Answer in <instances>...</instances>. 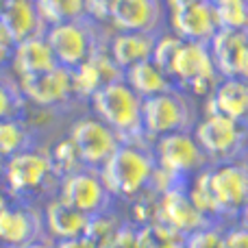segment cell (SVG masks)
Here are the masks:
<instances>
[{
    "instance_id": "6da1fadb",
    "label": "cell",
    "mask_w": 248,
    "mask_h": 248,
    "mask_svg": "<svg viewBox=\"0 0 248 248\" xmlns=\"http://www.w3.org/2000/svg\"><path fill=\"white\" fill-rule=\"evenodd\" d=\"M157 174V161L153 150H146L140 141H122L118 150L100 168L107 189L111 196L133 198L144 189L153 187Z\"/></svg>"
},
{
    "instance_id": "7a4b0ae2",
    "label": "cell",
    "mask_w": 248,
    "mask_h": 248,
    "mask_svg": "<svg viewBox=\"0 0 248 248\" xmlns=\"http://www.w3.org/2000/svg\"><path fill=\"white\" fill-rule=\"evenodd\" d=\"M96 118H100L107 126H111L122 141L146 140L141 126V98L124 78L103 85L90 98Z\"/></svg>"
},
{
    "instance_id": "3957f363",
    "label": "cell",
    "mask_w": 248,
    "mask_h": 248,
    "mask_svg": "<svg viewBox=\"0 0 248 248\" xmlns=\"http://www.w3.org/2000/svg\"><path fill=\"white\" fill-rule=\"evenodd\" d=\"M168 74H170L176 90L189 92L196 96H209V92L222 78L216 68L209 44L185 42V39L176 50Z\"/></svg>"
},
{
    "instance_id": "277c9868",
    "label": "cell",
    "mask_w": 248,
    "mask_h": 248,
    "mask_svg": "<svg viewBox=\"0 0 248 248\" xmlns=\"http://www.w3.org/2000/svg\"><path fill=\"white\" fill-rule=\"evenodd\" d=\"M194 137L205 150L209 163L240 161L248 148V124L218 113H207L201 122L194 124Z\"/></svg>"
},
{
    "instance_id": "5b68a950",
    "label": "cell",
    "mask_w": 248,
    "mask_h": 248,
    "mask_svg": "<svg viewBox=\"0 0 248 248\" xmlns=\"http://www.w3.org/2000/svg\"><path fill=\"white\" fill-rule=\"evenodd\" d=\"M153 155L159 170L179 181L209 166L205 150L201 148L194 133L187 131H174L153 140Z\"/></svg>"
},
{
    "instance_id": "8992f818",
    "label": "cell",
    "mask_w": 248,
    "mask_h": 248,
    "mask_svg": "<svg viewBox=\"0 0 248 248\" xmlns=\"http://www.w3.org/2000/svg\"><path fill=\"white\" fill-rule=\"evenodd\" d=\"M192 107L181 90H170L157 96H148L141 103V126L146 140H157L174 131H189Z\"/></svg>"
},
{
    "instance_id": "52a82bcc",
    "label": "cell",
    "mask_w": 248,
    "mask_h": 248,
    "mask_svg": "<svg viewBox=\"0 0 248 248\" xmlns=\"http://www.w3.org/2000/svg\"><path fill=\"white\" fill-rule=\"evenodd\" d=\"M92 22L94 20H90V17H81V20L48 26L46 39L50 44L59 65H63L68 70H77L98 48H103L96 42V31Z\"/></svg>"
},
{
    "instance_id": "ba28073f",
    "label": "cell",
    "mask_w": 248,
    "mask_h": 248,
    "mask_svg": "<svg viewBox=\"0 0 248 248\" xmlns=\"http://www.w3.org/2000/svg\"><path fill=\"white\" fill-rule=\"evenodd\" d=\"M209 192L218 216L242 214L248 205V166L244 161H227L205 168Z\"/></svg>"
},
{
    "instance_id": "9c48e42d",
    "label": "cell",
    "mask_w": 248,
    "mask_h": 248,
    "mask_svg": "<svg viewBox=\"0 0 248 248\" xmlns=\"http://www.w3.org/2000/svg\"><path fill=\"white\" fill-rule=\"evenodd\" d=\"M70 140L77 146L85 168H103L122 144V137L100 118H81L70 126Z\"/></svg>"
},
{
    "instance_id": "30bf717a",
    "label": "cell",
    "mask_w": 248,
    "mask_h": 248,
    "mask_svg": "<svg viewBox=\"0 0 248 248\" xmlns=\"http://www.w3.org/2000/svg\"><path fill=\"white\" fill-rule=\"evenodd\" d=\"M4 183L7 189L16 196L37 192L46 185V181L55 174L50 153H42L35 148H26L4 161Z\"/></svg>"
},
{
    "instance_id": "8fae6325",
    "label": "cell",
    "mask_w": 248,
    "mask_h": 248,
    "mask_svg": "<svg viewBox=\"0 0 248 248\" xmlns=\"http://www.w3.org/2000/svg\"><path fill=\"white\" fill-rule=\"evenodd\" d=\"M157 222L174 229V231L189 235L198 229L214 224L196 205H194L189 189L181 185V181H174L168 185L157 201Z\"/></svg>"
},
{
    "instance_id": "7c38bea8",
    "label": "cell",
    "mask_w": 248,
    "mask_h": 248,
    "mask_svg": "<svg viewBox=\"0 0 248 248\" xmlns=\"http://www.w3.org/2000/svg\"><path fill=\"white\" fill-rule=\"evenodd\" d=\"M59 198H63L77 209L85 211L87 216H96L109 209L111 192L107 189L100 172L96 174L92 168H81L77 172L61 176Z\"/></svg>"
},
{
    "instance_id": "4fadbf2b",
    "label": "cell",
    "mask_w": 248,
    "mask_h": 248,
    "mask_svg": "<svg viewBox=\"0 0 248 248\" xmlns=\"http://www.w3.org/2000/svg\"><path fill=\"white\" fill-rule=\"evenodd\" d=\"M17 90L29 103L37 105V107L63 105L74 96L72 70L63 68V65H55L46 72L17 77Z\"/></svg>"
},
{
    "instance_id": "5bb4252c",
    "label": "cell",
    "mask_w": 248,
    "mask_h": 248,
    "mask_svg": "<svg viewBox=\"0 0 248 248\" xmlns=\"http://www.w3.org/2000/svg\"><path fill=\"white\" fill-rule=\"evenodd\" d=\"M170 26L172 33L179 35L185 42L209 44L214 35L220 31L214 0H198V2L170 9Z\"/></svg>"
},
{
    "instance_id": "9a60e30c",
    "label": "cell",
    "mask_w": 248,
    "mask_h": 248,
    "mask_svg": "<svg viewBox=\"0 0 248 248\" xmlns=\"http://www.w3.org/2000/svg\"><path fill=\"white\" fill-rule=\"evenodd\" d=\"M209 48L220 77L248 78V31L220 29Z\"/></svg>"
},
{
    "instance_id": "2e32d148",
    "label": "cell",
    "mask_w": 248,
    "mask_h": 248,
    "mask_svg": "<svg viewBox=\"0 0 248 248\" xmlns=\"http://www.w3.org/2000/svg\"><path fill=\"white\" fill-rule=\"evenodd\" d=\"M163 20L161 0H111L109 24L116 31L157 33Z\"/></svg>"
},
{
    "instance_id": "e0dca14e",
    "label": "cell",
    "mask_w": 248,
    "mask_h": 248,
    "mask_svg": "<svg viewBox=\"0 0 248 248\" xmlns=\"http://www.w3.org/2000/svg\"><path fill=\"white\" fill-rule=\"evenodd\" d=\"M44 218L29 207H0V246L22 248L42 237Z\"/></svg>"
},
{
    "instance_id": "ac0fdd59",
    "label": "cell",
    "mask_w": 248,
    "mask_h": 248,
    "mask_svg": "<svg viewBox=\"0 0 248 248\" xmlns=\"http://www.w3.org/2000/svg\"><path fill=\"white\" fill-rule=\"evenodd\" d=\"M118 78H124V70L111 59L107 48H98L85 63L72 70L74 96L92 98L103 85L118 81Z\"/></svg>"
},
{
    "instance_id": "d6986e66",
    "label": "cell",
    "mask_w": 248,
    "mask_h": 248,
    "mask_svg": "<svg viewBox=\"0 0 248 248\" xmlns=\"http://www.w3.org/2000/svg\"><path fill=\"white\" fill-rule=\"evenodd\" d=\"M207 113L248 124V78H220L205 103Z\"/></svg>"
},
{
    "instance_id": "ffe728a7",
    "label": "cell",
    "mask_w": 248,
    "mask_h": 248,
    "mask_svg": "<svg viewBox=\"0 0 248 248\" xmlns=\"http://www.w3.org/2000/svg\"><path fill=\"white\" fill-rule=\"evenodd\" d=\"M7 33L13 42H24L29 37L46 35L48 24L37 7V0H9L4 13L0 16Z\"/></svg>"
},
{
    "instance_id": "44dd1931",
    "label": "cell",
    "mask_w": 248,
    "mask_h": 248,
    "mask_svg": "<svg viewBox=\"0 0 248 248\" xmlns=\"http://www.w3.org/2000/svg\"><path fill=\"white\" fill-rule=\"evenodd\" d=\"M90 218L92 216L72 207L63 198H52L44 211V224H46L50 237L57 242L85 235L87 227H90Z\"/></svg>"
},
{
    "instance_id": "7402d4cb",
    "label": "cell",
    "mask_w": 248,
    "mask_h": 248,
    "mask_svg": "<svg viewBox=\"0 0 248 248\" xmlns=\"http://www.w3.org/2000/svg\"><path fill=\"white\" fill-rule=\"evenodd\" d=\"M57 57L52 52L50 44H48L46 35H37V37H29L24 42H17L11 55V68L16 77H26V74H37L46 72V70L55 68Z\"/></svg>"
},
{
    "instance_id": "603a6c76",
    "label": "cell",
    "mask_w": 248,
    "mask_h": 248,
    "mask_svg": "<svg viewBox=\"0 0 248 248\" xmlns=\"http://www.w3.org/2000/svg\"><path fill=\"white\" fill-rule=\"evenodd\" d=\"M155 42L157 35L155 33H135V31H116L111 37L107 50L111 59L120 65L122 70L131 68V65L140 63V61L153 59Z\"/></svg>"
},
{
    "instance_id": "cb8c5ba5",
    "label": "cell",
    "mask_w": 248,
    "mask_h": 248,
    "mask_svg": "<svg viewBox=\"0 0 248 248\" xmlns=\"http://www.w3.org/2000/svg\"><path fill=\"white\" fill-rule=\"evenodd\" d=\"M124 81H126L141 98H148V96H157V94H163V92L174 90V83H172L170 74L159 63H155L153 59L140 61V63L126 68L124 70Z\"/></svg>"
},
{
    "instance_id": "d4e9b609",
    "label": "cell",
    "mask_w": 248,
    "mask_h": 248,
    "mask_svg": "<svg viewBox=\"0 0 248 248\" xmlns=\"http://www.w3.org/2000/svg\"><path fill=\"white\" fill-rule=\"evenodd\" d=\"M48 26L87 17V0H37Z\"/></svg>"
},
{
    "instance_id": "484cf974",
    "label": "cell",
    "mask_w": 248,
    "mask_h": 248,
    "mask_svg": "<svg viewBox=\"0 0 248 248\" xmlns=\"http://www.w3.org/2000/svg\"><path fill=\"white\" fill-rule=\"evenodd\" d=\"M31 144V133L17 118L0 120V159L7 161L9 157L26 150Z\"/></svg>"
},
{
    "instance_id": "4316f807",
    "label": "cell",
    "mask_w": 248,
    "mask_h": 248,
    "mask_svg": "<svg viewBox=\"0 0 248 248\" xmlns=\"http://www.w3.org/2000/svg\"><path fill=\"white\" fill-rule=\"evenodd\" d=\"M185 237L187 235L157 222V220L140 227L141 248H185Z\"/></svg>"
},
{
    "instance_id": "83f0119b",
    "label": "cell",
    "mask_w": 248,
    "mask_h": 248,
    "mask_svg": "<svg viewBox=\"0 0 248 248\" xmlns=\"http://www.w3.org/2000/svg\"><path fill=\"white\" fill-rule=\"evenodd\" d=\"M220 29L248 31V0H214Z\"/></svg>"
},
{
    "instance_id": "f1b7e54d",
    "label": "cell",
    "mask_w": 248,
    "mask_h": 248,
    "mask_svg": "<svg viewBox=\"0 0 248 248\" xmlns=\"http://www.w3.org/2000/svg\"><path fill=\"white\" fill-rule=\"evenodd\" d=\"M50 159H52V166H55V174H59V176H65V174H70V172H77V170H81V168H85L81 161V155H78L77 146L72 144L70 137L57 141V146L50 153Z\"/></svg>"
},
{
    "instance_id": "f546056e",
    "label": "cell",
    "mask_w": 248,
    "mask_h": 248,
    "mask_svg": "<svg viewBox=\"0 0 248 248\" xmlns=\"http://www.w3.org/2000/svg\"><path fill=\"white\" fill-rule=\"evenodd\" d=\"M181 44H183V39L179 37V35L170 33V35H159L157 42H155V50H153V61L155 63H159L163 70H170L172 65V59H174L176 50L181 48Z\"/></svg>"
},
{
    "instance_id": "4dcf8cb0",
    "label": "cell",
    "mask_w": 248,
    "mask_h": 248,
    "mask_svg": "<svg viewBox=\"0 0 248 248\" xmlns=\"http://www.w3.org/2000/svg\"><path fill=\"white\" fill-rule=\"evenodd\" d=\"M222 237L224 231L214 224H207L185 237V248H222Z\"/></svg>"
},
{
    "instance_id": "1f68e13d",
    "label": "cell",
    "mask_w": 248,
    "mask_h": 248,
    "mask_svg": "<svg viewBox=\"0 0 248 248\" xmlns=\"http://www.w3.org/2000/svg\"><path fill=\"white\" fill-rule=\"evenodd\" d=\"M100 248H141L140 240V229L133 224H120L116 233L107 237L105 242L98 244Z\"/></svg>"
},
{
    "instance_id": "d6a6232c",
    "label": "cell",
    "mask_w": 248,
    "mask_h": 248,
    "mask_svg": "<svg viewBox=\"0 0 248 248\" xmlns=\"http://www.w3.org/2000/svg\"><path fill=\"white\" fill-rule=\"evenodd\" d=\"M120 220L113 218V216H107V211H103V214H96L90 218V227H87V233L85 235H90L94 242H105L111 233L118 231V227H120Z\"/></svg>"
},
{
    "instance_id": "836d02e7",
    "label": "cell",
    "mask_w": 248,
    "mask_h": 248,
    "mask_svg": "<svg viewBox=\"0 0 248 248\" xmlns=\"http://www.w3.org/2000/svg\"><path fill=\"white\" fill-rule=\"evenodd\" d=\"M22 98L24 96L20 94V90H13L9 83L0 81V120L16 118V111L20 109Z\"/></svg>"
},
{
    "instance_id": "e575fe53",
    "label": "cell",
    "mask_w": 248,
    "mask_h": 248,
    "mask_svg": "<svg viewBox=\"0 0 248 248\" xmlns=\"http://www.w3.org/2000/svg\"><path fill=\"white\" fill-rule=\"evenodd\" d=\"M222 248H248V229L244 227V224L224 231Z\"/></svg>"
},
{
    "instance_id": "d590c367",
    "label": "cell",
    "mask_w": 248,
    "mask_h": 248,
    "mask_svg": "<svg viewBox=\"0 0 248 248\" xmlns=\"http://www.w3.org/2000/svg\"><path fill=\"white\" fill-rule=\"evenodd\" d=\"M13 48H16V42L11 39V35L7 33V29H4V24L0 22V65L11 61Z\"/></svg>"
},
{
    "instance_id": "8d00e7d4",
    "label": "cell",
    "mask_w": 248,
    "mask_h": 248,
    "mask_svg": "<svg viewBox=\"0 0 248 248\" xmlns=\"http://www.w3.org/2000/svg\"><path fill=\"white\" fill-rule=\"evenodd\" d=\"M57 248H100V246H98V242H94L90 235H78V237H70V240L57 242Z\"/></svg>"
},
{
    "instance_id": "74e56055",
    "label": "cell",
    "mask_w": 248,
    "mask_h": 248,
    "mask_svg": "<svg viewBox=\"0 0 248 248\" xmlns=\"http://www.w3.org/2000/svg\"><path fill=\"white\" fill-rule=\"evenodd\" d=\"M22 248H57V244H52V242H46V240H35V242H31V244H26V246H22Z\"/></svg>"
},
{
    "instance_id": "f35d334b",
    "label": "cell",
    "mask_w": 248,
    "mask_h": 248,
    "mask_svg": "<svg viewBox=\"0 0 248 248\" xmlns=\"http://www.w3.org/2000/svg\"><path fill=\"white\" fill-rule=\"evenodd\" d=\"M189 2H198V0H166L168 9H176V7H181V4H189Z\"/></svg>"
},
{
    "instance_id": "ab89813d",
    "label": "cell",
    "mask_w": 248,
    "mask_h": 248,
    "mask_svg": "<svg viewBox=\"0 0 248 248\" xmlns=\"http://www.w3.org/2000/svg\"><path fill=\"white\" fill-rule=\"evenodd\" d=\"M4 205H7V196H4V187L0 183V207H4Z\"/></svg>"
},
{
    "instance_id": "60d3db41",
    "label": "cell",
    "mask_w": 248,
    "mask_h": 248,
    "mask_svg": "<svg viewBox=\"0 0 248 248\" xmlns=\"http://www.w3.org/2000/svg\"><path fill=\"white\" fill-rule=\"evenodd\" d=\"M242 218H244V227L248 229V205L244 207V211H242Z\"/></svg>"
},
{
    "instance_id": "b9f144b4",
    "label": "cell",
    "mask_w": 248,
    "mask_h": 248,
    "mask_svg": "<svg viewBox=\"0 0 248 248\" xmlns=\"http://www.w3.org/2000/svg\"><path fill=\"white\" fill-rule=\"evenodd\" d=\"M7 4H9V0H0V16L4 13V9H7Z\"/></svg>"
},
{
    "instance_id": "7bdbcfd3",
    "label": "cell",
    "mask_w": 248,
    "mask_h": 248,
    "mask_svg": "<svg viewBox=\"0 0 248 248\" xmlns=\"http://www.w3.org/2000/svg\"><path fill=\"white\" fill-rule=\"evenodd\" d=\"M105 2H111V0H105Z\"/></svg>"
},
{
    "instance_id": "ee69618b",
    "label": "cell",
    "mask_w": 248,
    "mask_h": 248,
    "mask_svg": "<svg viewBox=\"0 0 248 248\" xmlns=\"http://www.w3.org/2000/svg\"><path fill=\"white\" fill-rule=\"evenodd\" d=\"M0 248H7V246H0Z\"/></svg>"
}]
</instances>
